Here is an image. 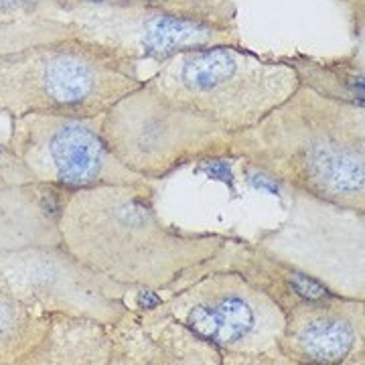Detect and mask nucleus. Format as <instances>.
<instances>
[{"instance_id": "obj_1", "label": "nucleus", "mask_w": 365, "mask_h": 365, "mask_svg": "<svg viewBox=\"0 0 365 365\" xmlns=\"http://www.w3.org/2000/svg\"><path fill=\"white\" fill-rule=\"evenodd\" d=\"M57 227L61 246L79 262L150 294L165 292L232 237L163 223L150 181L66 191Z\"/></svg>"}, {"instance_id": "obj_2", "label": "nucleus", "mask_w": 365, "mask_h": 365, "mask_svg": "<svg viewBox=\"0 0 365 365\" xmlns=\"http://www.w3.org/2000/svg\"><path fill=\"white\" fill-rule=\"evenodd\" d=\"M230 158L331 205L365 211V108L321 96L300 83L246 130L235 132Z\"/></svg>"}, {"instance_id": "obj_3", "label": "nucleus", "mask_w": 365, "mask_h": 365, "mask_svg": "<svg viewBox=\"0 0 365 365\" xmlns=\"http://www.w3.org/2000/svg\"><path fill=\"white\" fill-rule=\"evenodd\" d=\"M138 61L76 35L0 53V114H106L138 90Z\"/></svg>"}, {"instance_id": "obj_4", "label": "nucleus", "mask_w": 365, "mask_h": 365, "mask_svg": "<svg viewBox=\"0 0 365 365\" xmlns=\"http://www.w3.org/2000/svg\"><path fill=\"white\" fill-rule=\"evenodd\" d=\"M175 106L242 132L260 122L300 86L282 59H268L242 45H211L158 61L144 79Z\"/></svg>"}, {"instance_id": "obj_5", "label": "nucleus", "mask_w": 365, "mask_h": 365, "mask_svg": "<svg viewBox=\"0 0 365 365\" xmlns=\"http://www.w3.org/2000/svg\"><path fill=\"white\" fill-rule=\"evenodd\" d=\"M102 134L114 157L146 181H160L197 160L230 158L232 132L175 106L146 81L104 114Z\"/></svg>"}, {"instance_id": "obj_6", "label": "nucleus", "mask_w": 365, "mask_h": 365, "mask_svg": "<svg viewBox=\"0 0 365 365\" xmlns=\"http://www.w3.org/2000/svg\"><path fill=\"white\" fill-rule=\"evenodd\" d=\"M158 304L222 353L227 365H288L280 351L284 313L237 272H209Z\"/></svg>"}, {"instance_id": "obj_7", "label": "nucleus", "mask_w": 365, "mask_h": 365, "mask_svg": "<svg viewBox=\"0 0 365 365\" xmlns=\"http://www.w3.org/2000/svg\"><path fill=\"white\" fill-rule=\"evenodd\" d=\"M102 122L104 114H25L11 118V134L4 144L35 182L61 191L146 181L126 169L108 148Z\"/></svg>"}, {"instance_id": "obj_8", "label": "nucleus", "mask_w": 365, "mask_h": 365, "mask_svg": "<svg viewBox=\"0 0 365 365\" xmlns=\"http://www.w3.org/2000/svg\"><path fill=\"white\" fill-rule=\"evenodd\" d=\"M290 220L256 242L329 292L364 299V213L297 191Z\"/></svg>"}, {"instance_id": "obj_9", "label": "nucleus", "mask_w": 365, "mask_h": 365, "mask_svg": "<svg viewBox=\"0 0 365 365\" xmlns=\"http://www.w3.org/2000/svg\"><path fill=\"white\" fill-rule=\"evenodd\" d=\"M0 270L14 294L41 313L86 317L106 325L130 309L128 297L144 292L91 270L61 244L0 252Z\"/></svg>"}, {"instance_id": "obj_10", "label": "nucleus", "mask_w": 365, "mask_h": 365, "mask_svg": "<svg viewBox=\"0 0 365 365\" xmlns=\"http://www.w3.org/2000/svg\"><path fill=\"white\" fill-rule=\"evenodd\" d=\"M79 39L98 43L134 61H165L211 45H242L237 29L169 13L138 2L79 4L61 13Z\"/></svg>"}, {"instance_id": "obj_11", "label": "nucleus", "mask_w": 365, "mask_h": 365, "mask_svg": "<svg viewBox=\"0 0 365 365\" xmlns=\"http://www.w3.org/2000/svg\"><path fill=\"white\" fill-rule=\"evenodd\" d=\"M280 351L288 365H364V299L325 292L290 307Z\"/></svg>"}, {"instance_id": "obj_12", "label": "nucleus", "mask_w": 365, "mask_h": 365, "mask_svg": "<svg viewBox=\"0 0 365 365\" xmlns=\"http://www.w3.org/2000/svg\"><path fill=\"white\" fill-rule=\"evenodd\" d=\"M110 335L112 365H222V353L158 302L130 307Z\"/></svg>"}, {"instance_id": "obj_13", "label": "nucleus", "mask_w": 365, "mask_h": 365, "mask_svg": "<svg viewBox=\"0 0 365 365\" xmlns=\"http://www.w3.org/2000/svg\"><path fill=\"white\" fill-rule=\"evenodd\" d=\"M237 272L244 280H248L252 287L262 290L282 309V313L290 307L299 304L302 300L317 299L321 294L329 292L321 282H317L309 274L300 272L292 268L287 262L278 260L270 252L260 248L258 244H252L246 240L230 237L220 252H215L211 258L199 262L197 266L182 272L173 284H170L165 294L173 290H179L191 280L209 272Z\"/></svg>"}, {"instance_id": "obj_14", "label": "nucleus", "mask_w": 365, "mask_h": 365, "mask_svg": "<svg viewBox=\"0 0 365 365\" xmlns=\"http://www.w3.org/2000/svg\"><path fill=\"white\" fill-rule=\"evenodd\" d=\"M66 191L26 182L0 191V252L61 244L59 207Z\"/></svg>"}, {"instance_id": "obj_15", "label": "nucleus", "mask_w": 365, "mask_h": 365, "mask_svg": "<svg viewBox=\"0 0 365 365\" xmlns=\"http://www.w3.org/2000/svg\"><path fill=\"white\" fill-rule=\"evenodd\" d=\"M21 365H112L110 325L69 314H49L39 345Z\"/></svg>"}, {"instance_id": "obj_16", "label": "nucleus", "mask_w": 365, "mask_h": 365, "mask_svg": "<svg viewBox=\"0 0 365 365\" xmlns=\"http://www.w3.org/2000/svg\"><path fill=\"white\" fill-rule=\"evenodd\" d=\"M292 67L300 83L309 86L321 96L364 106V59L355 51L337 59H317L302 53L280 57Z\"/></svg>"}, {"instance_id": "obj_17", "label": "nucleus", "mask_w": 365, "mask_h": 365, "mask_svg": "<svg viewBox=\"0 0 365 365\" xmlns=\"http://www.w3.org/2000/svg\"><path fill=\"white\" fill-rule=\"evenodd\" d=\"M49 327V314L29 307L14 294L0 270V365H21Z\"/></svg>"}, {"instance_id": "obj_18", "label": "nucleus", "mask_w": 365, "mask_h": 365, "mask_svg": "<svg viewBox=\"0 0 365 365\" xmlns=\"http://www.w3.org/2000/svg\"><path fill=\"white\" fill-rule=\"evenodd\" d=\"M118 2H138V4H148L157 6L169 13L191 16L199 21H207L213 25L230 26L237 29L235 16H237V6L234 0H118Z\"/></svg>"}, {"instance_id": "obj_19", "label": "nucleus", "mask_w": 365, "mask_h": 365, "mask_svg": "<svg viewBox=\"0 0 365 365\" xmlns=\"http://www.w3.org/2000/svg\"><path fill=\"white\" fill-rule=\"evenodd\" d=\"M63 0H0V25L35 19H59Z\"/></svg>"}, {"instance_id": "obj_20", "label": "nucleus", "mask_w": 365, "mask_h": 365, "mask_svg": "<svg viewBox=\"0 0 365 365\" xmlns=\"http://www.w3.org/2000/svg\"><path fill=\"white\" fill-rule=\"evenodd\" d=\"M26 182H35L33 175L14 157L13 150L6 144H0V191L9 187H16V185H26Z\"/></svg>"}, {"instance_id": "obj_21", "label": "nucleus", "mask_w": 365, "mask_h": 365, "mask_svg": "<svg viewBox=\"0 0 365 365\" xmlns=\"http://www.w3.org/2000/svg\"><path fill=\"white\" fill-rule=\"evenodd\" d=\"M347 6V11L351 14V19L357 23V31L361 33L364 26V0H339Z\"/></svg>"}, {"instance_id": "obj_22", "label": "nucleus", "mask_w": 365, "mask_h": 365, "mask_svg": "<svg viewBox=\"0 0 365 365\" xmlns=\"http://www.w3.org/2000/svg\"><path fill=\"white\" fill-rule=\"evenodd\" d=\"M110 2H118V0H63V11L79 4H110Z\"/></svg>"}]
</instances>
